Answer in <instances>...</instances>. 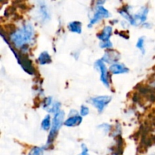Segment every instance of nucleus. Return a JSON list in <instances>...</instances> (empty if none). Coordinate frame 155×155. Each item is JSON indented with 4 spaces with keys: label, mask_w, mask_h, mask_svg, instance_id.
Instances as JSON below:
<instances>
[{
    "label": "nucleus",
    "mask_w": 155,
    "mask_h": 155,
    "mask_svg": "<svg viewBox=\"0 0 155 155\" xmlns=\"http://www.w3.org/2000/svg\"><path fill=\"white\" fill-rule=\"evenodd\" d=\"M11 42L16 48L27 49V46L35 39L34 27L31 23H25L18 30L12 32L9 36Z\"/></svg>",
    "instance_id": "f257e3e1"
},
{
    "label": "nucleus",
    "mask_w": 155,
    "mask_h": 155,
    "mask_svg": "<svg viewBox=\"0 0 155 155\" xmlns=\"http://www.w3.org/2000/svg\"><path fill=\"white\" fill-rule=\"evenodd\" d=\"M65 114L63 110H60L58 112L57 114L54 115L52 120V124H51V128L50 130L49 134L48 136V141H47V146H49L54 141V138H55L56 135H57L58 132L61 127L63 123H64V120Z\"/></svg>",
    "instance_id": "f03ea898"
},
{
    "label": "nucleus",
    "mask_w": 155,
    "mask_h": 155,
    "mask_svg": "<svg viewBox=\"0 0 155 155\" xmlns=\"http://www.w3.org/2000/svg\"><path fill=\"white\" fill-rule=\"evenodd\" d=\"M110 13L105 8L103 5H97L96 8H95V12L94 13L93 17L91 18L90 21H89V27H92L94 24L98 23V21H101L103 18H107L110 17Z\"/></svg>",
    "instance_id": "7ed1b4c3"
},
{
    "label": "nucleus",
    "mask_w": 155,
    "mask_h": 155,
    "mask_svg": "<svg viewBox=\"0 0 155 155\" xmlns=\"http://www.w3.org/2000/svg\"><path fill=\"white\" fill-rule=\"evenodd\" d=\"M111 101V97L108 95H102V96H97L92 98L90 99V102L99 113L104 110L106 106L109 104Z\"/></svg>",
    "instance_id": "20e7f679"
},
{
    "label": "nucleus",
    "mask_w": 155,
    "mask_h": 155,
    "mask_svg": "<svg viewBox=\"0 0 155 155\" xmlns=\"http://www.w3.org/2000/svg\"><path fill=\"white\" fill-rule=\"evenodd\" d=\"M95 66L96 69L100 71V78L101 81L105 86H109V80H108V73H107V68L105 66V64L103 61L102 59L98 60L95 63Z\"/></svg>",
    "instance_id": "39448f33"
},
{
    "label": "nucleus",
    "mask_w": 155,
    "mask_h": 155,
    "mask_svg": "<svg viewBox=\"0 0 155 155\" xmlns=\"http://www.w3.org/2000/svg\"><path fill=\"white\" fill-rule=\"evenodd\" d=\"M120 58L119 53L117 51H114V50H110V51H106L104 55L103 56L102 61L104 62H107V63H114L118 61Z\"/></svg>",
    "instance_id": "423d86ee"
},
{
    "label": "nucleus",
    "mask_w": 155,
    "mask_h": 155,
    "mask_svg": "<svg viewBox=\"0 0 155 155\" xmlns=\"http://www.w3.org/2000/svg\"><path fill=\"white\" fill-rule=\"evenodd\" d=\"M148 14V8L147 7H142L141 10L138 13L133 15V20H134V25L143 23L146 21L147 15Z\"/></svg>",
    "instance_id": "0eeeda50"
},
{
    "label": "nucleus",
    "mask_w": 155,
    "mask_h": 155,
    "mask_svg": "<svg viewBox=\"0 0 155 155\" xmlns=\"http://www.w3.org/2000/svg\"><path fill=\"white\" fill-rule=\"evenodd\" d=\"M109 71L113 74H123L129 72V69L123 64H112L109 68Z\"/></svg>",
    "instance_id": "6e6552de"
},
{
    "label": "nucleus",
    "mask_w": 155,
    "mask_h": 155,
    "mask_svg": "<svg viewBox=\"0 0 155 155\" xmlns=\"http://www.w3.org/2000/svg\"><path fill=\"white\" fill-rule=\"evenodd\" d=\"M19 64L21 65L23 70L25 72H27V74H31V75L34 74V68H33L30 61L27 58L21 57V61H20Z\"/></svg>",
    "instance_id": "1a4fd4ad"
},
{
    "label": "nucleus",
    "mask_w": 155,
    "mask_h": 155,
    "mask_svg": "<svg viewBox=\"0 0 155 155\" xmlns=\"http://www.w3.org/2000/svg\"><path fill=\"white\" fill-rule=\"evenodd\" d=\"M83 121V118L79 114L75 115V116H71L69 117L68 119H67L64 121V124L68 127H74L79 126Z\"/></svg>",
    "instance_id": "9d476101"
},
{
    "label": "nucleus",
    "mask_w": 155,
    "mask_h": 155,
    "mask_svg": "<svg viewBox=\"0 0 155 155\" xmlns=\"http://www.w3.org/2000/svg\"><path fill=\"white\" fill-rule=\"evenodd\" d=\"M112 34V27L110 26H106L104 29H103L102 32L100 34L97 35L98 39L101 41V42H107L110 41V38Z\"/></svg>",
    "instance_id": "9b49d317"
},
{
    "label": "nucleus",
    "mask_w": 155,
    "mask_h": 155,
    "mask_svg": "<svg viewBox=\"0 0 155 155\" xmlns=\"http://www.w3.org/2000/svg\"><path fill=\"white\" fill-rule=\"evenodd\" d=\"M38 62H39V64L41 65L47 64L51 63V56L49 55V54H48L47 51H42V52L39 54V58H38Z\"/></svg>",
    "instance_id": "f8f14e48"
},
{
    "label": "nucleus",
    "mask_w": 155,
    "mask_h": 155,
    "mask_svg": "<svg viewBox=\"0 0 155 155\" xmlns=\"http://www.w3.org/2000/svg\"><path fill=\"white\" fill-rule=\"evenodd\" d=\"M68 28L73 33H82V24L79 21H72L68 24Z\"/></svg>",
    "instance_id": "ddd939ff"
},
{
    "label": "nucleus",
    "mask_w": 155,
    "mask_h": 155,
    "mask_svg": "<svg viewBox=\"0 0 155 155\" xmlns=\"http://www.w3.org/2000/svg\"><path fill=\"white\" fill-rule=\"evenodd\" d=\"M51 124H52V123L51 122V117H50V115H47L42 120V123H41V127H42V130L47 131L48 130H51Z\"/></svg>",
    "instance_id": "4468645a"
},
{
    "label": "nucleus",
    "mask_w": 155,
    "mask_h": 155,
    "mask_svg": "<svg viewBox=\"0 0 155 155\" xmlns=\"http://www.w3.org/2000/svg\"><path fill=\"white\" fill-rule=\"evenodd\" d=\"M39 14H40L41 18L43 21H47L49 18V15H48V10L45 5H41L40 8H39Z\"/></svg>",
    "instance_id": "2eb2a0df"
},
{
    "label": "nucleus",
    "mask_w": 155,
    "mask_h": 155,
    "mask_svg": "<svg viewBox=\"0 0 155 155\" xmlns=\"http://www.w3.org/2000/svg\"><path fill=\"white\" fill-rule=\"evenodd\" d=\"M120 14L124 17L125 19H127L132 25H134V20H133V16L132 15H130V12H128V10H126V9H122V10L120 11Z\"/></svg>",
    "instance_id": "dca6fc26"
},
{
    "label": "nucleus",
    "mask_w": 155,
    "mask_h": 155,
    "mask_svg": "<svg viewBox=\"0 0 155 155\" xmlns=\"http://www.w3.org/2000/svg\"><path fill=\"white\" fill-rule=\"evenodd\" d=\"M61 103L58 102V101H54V102L52 103V104L51 105V107L48 109V111L49 113H53V114H57L58 112L60 111L61 108Z\"/></svg>",
    "instance_id": "f3484780"
},
{
    "label": "nucleus",
    "mask_w": 155,
    "mask_h": 155,
    "mask_svg": "<svg viewBox=\"0 0 155 155\" xmlns=\"http://www.w3.org/2000/svg\"><path fill=\"white\" fill-rule=\"evenodd\" d=\"M136 47L142 51V54H145V38L143 36L139 38L136 43Z\"/></svg>",
    "instance_id": "a211bd4d"
},
{
    "label": "nucleus",
    "mask_w": 155,
    "mask_h": 155,
    "mask_svg": "<svg viewBox=\"0 0 155 155\" xmlns=\"http://www.w3.org/2000/svg\"><path fill=\"white\" fill-rule=\"evenodd\" d=\"M44 154V148L40 147H34L29 152L28 155H43Z\"/></svg>",
    "instance_id": "6ab92c4d"
},
{
    "label": "nucleus",
    "mask_w": 155,
    "mask_h": 155,
    "mask_svg": "<svg viewBox=\"0 0 155 155\" xmlns=\"http://www.w3.org/2000/svg\"><path fill=\"white\" fill-rule=\"evenodd\" d=\"M52 103H53L52 98H51V97H48V98H45V101H44L43 107L45 109H46V110H48V109L51 107V105L52 104Z\"/></svg>",
    "instance_id": "aec40b11"
},
{
    "label": "nucleus",
    "mask_w": 155,
    "mask_h": 155,
    "mask_svg": "<svg viewBox=\"0 0 155 155\" xmlns=\"http://www.w3.org/2000/svg\"><path fill=\"white\" fill-rule=\"evenodd\" d=\"M89 113V109L87 106L82 105L80 107V115L83 117L87 116Z\"/></svg>",
    "instance_id": "412c9836"
},
{
    "label": "nucleus",
    "mask_w": 155,
    "mask_h": 155,
    "mask_svg": "<svg viewBox=\"0 0 155 155\" xmlns=\"http://www.w3.org/2000/svg\"><path fill=\"white\" fill-rule=\"evenodd\" d=\"M113 46V44L110 41H107V42H101L100 43V47L101 48H111Z\"/></svg>",
    "instance_id": "4be33fe9"
},
{
    "label": "nucleus",
    "mask_w": 155,
    "mask_h": 155,
    "mask_svg": "<svg viewBox=\"0 0 155 155\" xmlns=\"http://www.w3.org/2000/svg\"><path fill=\"white\" fill-rule=\"evenodd\" d=\"M81 148H82V152L81 154H80L79 155H89V150H88V148L86 147V145H85V144H82Z\"/></svg>",
    "instance_id": "5701e85b"
}]
</instances>
